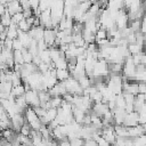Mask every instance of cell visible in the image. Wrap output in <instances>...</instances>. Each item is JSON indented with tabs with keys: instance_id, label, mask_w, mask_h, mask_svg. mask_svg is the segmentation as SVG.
<instances>
[{
	"instance_id": "obj_43",
	"label": "cell",
	"mask_w": 146,
	"mask_h": 146,
	"mask_svg": "<svg viewBox=\"0 0 146 146\" xmlns=\"http://www.w3.org/2000/svg\"><path fill=\"white\" fill-rule=\"evenodd\" d=\"M5 115H6V112H5V111H3V108L0 106V120H1V119H2Z\"/></svg>"
},
{
	"instance_id": "obj_14",
	"label": "cell",
	"mask_w": 146,
	"mask_h": 146,
	"mask_svg": "<svg viewBox=\"0 0 146 146\" xmlns=\"http://www.w3.org/2000/svg\"><path fill=\"white\" fill-rule=\"evenodd\" d=\"M72 115H73V120L76 122V123H79V124H81L82 125V122H83V117H84V115H86V113L84 112H82L81 110H78L76 107H72Z\"/></svg>"
},
{
	"instance_id": "obj_33",
	"label": "cell",
	"mask_w": 146,
	"mask_h": 146,
	"mask_svg": "<svg viewBox=\"0 0 146 146\" xmlns=\"http://www.w3.org/2000/svg\"><path fill=\"white\" fill-rule=\"evenodd\" d=\"M30 132H31V128L29 127L27 123H24V124L22 125L21 130H19V135L25 136V137H29V136H30Z\"/></svg>"
},
{
	"instance_id": "obj_13",
	"label": "cell",
	"mask_w": 146,
	"mask_h": 146,
	"mask_svg": "<svg viewBox=\"0 0 146 146\" xmlns=\"http://www.w3.org/2000/svg\"><path fill=\"white\" fill-rule=\"evenodd\" d=\"M17 30H18V29H17ZM17 39L21 41V43L23 44V47H24L25 49L29 48L30 42H31V40H32V38L29 35V33L22 32V31H19V30H18V36H17Z\"/></svg>"
},
{
	"instance_id": "obj_36",
	"label": "cell",
	"mask_w": 146,
	"mask_h": 146,
	"mask_svg": "<svg viewBox=\"0 0 146 146\" xmlns=\"http://www.w3.org/2000/svg\"><path fill=\"white\" fill-rule=\"evenodd\" d=\"M71 146H83V139L81 138H72L68 140Z\"/></svg>"
},
{
	"instance_id": "obj_30",
	"label": "cell",
	"mask_w": 146,
	"mask_h": 146,
	"mask_svg": "<svg viewBox=\"0 0 146 146\" xmlns=\"http://www.w3.org/2000/svg\"><path fill=\"white\" fill-rule=\"evenodd\" d=\"M17 29H18L19 31H22V32H25V33H27V32L30 31L31 26L27 24V22H26L25 19H23L22 22H19V23L17 24Z\"/></svg>"
},
{
	"instance_id": "obj_16",
	"label": "cell",
	"mask_w": 146,
	"mask_h": 146,
	"mask_svg": "<svg viewBox=\"0 0 146 146\" xmlns=\"http://www.w3.org/2000/svg\"><path fill=\"white\" fill-rule=\"evenodd\" d=\"M18 36V30H17V25L15 24H10L9 27H7V38H9L10 40H15Z\"/></svg>"
},
{
	"instance_id": "obj_24",
	"label": "cell",
	"mask_w": 146,
	"mask_h": 146,
	"mask_svg": "<svg viewBox=\"0 0 146 146\" xmlns=\"http://www.w3.org/2000/svg\"><path fill=\"white\" fill-rule=\"evenodd\" d=\"M125 105H127V104H125V100H124V98H123L122 94L116 95V97H115V108L124 110Z\"/></svg>"
},
{
	"instance_id": "obj_11",
	"label": "cell",
	"mask_w": 146,
	"mask_h": 146,
	"mask_svg": "<svg viewBox=\"0 0 146 146\" xmlns=\"http://www.w3.org/2000/svg\"><path fill=\"white\" fill-rule=\"evenodd\" d=\"M92 113L94 114H96L97 116H99V117H102L107 111H110V108H108V106H107V104H104V103H98V104H94L92 105Z\"/></svg>"
},
{
	"instance_id": "obj_31",
	"label": "cell",
	"mask_w": 146,
	"mask_h": 146,
	"mask_svg": "<svg viewBox=\"0 0 146 146\" xmlns=\"http://www.w3.org/2000/svg\"><path fill=\"white\" fill-rule=\"evenodd\" d=\"M51 7V1H48V0H43V1H40L39 2V10L42 13V11H46L48 9H50Z\"/></svg>"
},
{
	"instance_id": "obj_39",
	"label": "cell",
	"mask_w": 146,
	"mask_h": 146,
	"mask_svg": "<svg viewBox=\"0 0 146 146\" xmlns=\"http://www.w3.org/2000/svg\"><path fill=\"white\" fill-rule=\"evenodd\" d=\"M138 124L141 127L144 124H146V115L145 114H138Z\"/></svg>"
},
{
	"instance_id": "obj_23",
	"label": "cell",
	"mask_w": 146,
	"mask_h": 146,
	"mask_svg": "<svg viewBox=\"0 0 146 146\" xmlns=\"http://www.w3.org/2000/svg\"><path fill=\"white\" fill-rule=\"evenodd\" d=\"M95 39H96V41H95V42H97V41H99V40H103V39H108L107 31H106L105 29H103V27L98 29V30H97V32L95 33Z\"/></svg>"
},
{
	"instance_id": "obj_46",
	"label": "cell",
	"mask_w": 146,
	"mask_h": 146,
	"mask_svg": "<svg viewBox=\"0 0 146 146\" xmlns=\"http://www.w3.org/2000/svg\"><path fill=\"white\" fill-rule=\"evenodd\" d=\"M0 23H1V16H0Z\"/></svg>"
},
{
	"instance_id": "obj_32",
	"label": "cell",
	"mask_w": 146,
	"mask_h": 146,
	"mask_svg": "<svg viewBox=\"0 0 146 146\" xmlns=\"http://www.w3.org/2000/svg\"><path fill=\"white\" fill-rule=\"evenodd\" d=\"M122 96L125 100V104H133L135 103V99H136V96L131 95V94H128V92H122Z\"/></svg>"
},
{
	"instance_id": "obj_17",
	"label": "cell",
	"mask_w": 146,
	"mask_h": 146,
	"mask_svg": "<svg viewBox=\"0 0 146 146\" xmlns=\"http://www.w3.org/2000/svg\"><path fill=\"white\" fill-rule=\"evenodd\" d=\"M56 70H67V60L65 58V56L59 57L58 59H56L55 62H52Z\"/></svg>"
},
{
	"instance_id": "obj_18",
	"label": "cell",
	"mask_w": 146,
	"mask_h": 146,
	"mask_svg": "<svg viewBox=\"0 0 146 146\" xmlns=\"http://www.w3.org/2000/svg\"><path fill=\"white\" fill-rule=\"evenodd\" d=\"M71 76L68 70H56V79L58 82H63Z\"/></svg>"
},
{
	"instance_id": "obj_38",
	"label": "cell",
	"mask_w": 146,
	"mask_h": 146,
	"mask_svg": "<svg viewBox=\"0 0 146 146\" xmlns=\"http://www.w3.org/2000/svg\"><path fill=\"white\" fill-rule=\"evenodd\" d=\"M3 48H6L8 50H13V40H10L9 38H7L3 41Z\"/></svg>"
},
{
	"instance_id": "obj_12",
	"label": "cell",
	"mask_w": 146,
	"mask_h": 146,
	"mask_svg": "<svg viewBox=\"0 0 146 146\" xmlns=\"http://www.w3.org/2000/svg\"><path fill=\"white\" fill-rule=\"evenodd\" d=\"M145 131H144V128L141 125H136V127H131V128H128V136L129 138L133 139V138H137L141 135H144Z\"/></svg>"
},
{
	"instance_id": "obj_19",
	"label": "cell",
	"mask_w": 146,
	"mask_h": 146,
	"mask_svg": "<svg viewBox=\"0 0 146 146\" xmlns=\"http://www.w3.org/2000/svg\"><path fill=\"white\" fill-rule=\"evenodd\" d=\"M38 55H39V57H40V59H41L42 63H44V64H47V65H50V64L52 63V62H51V58H50L49 49H46V50H43V51H39Z\"/></svg>"
},
{
	"instance_id": "obj_15",
	"label": "cell",
	"mask_w": 146,
	"mask_h": 146,
	"mask_svg": "<svg viewBox=\"0 0 146 146\" xmlns=\"http://www.w3.org/2000/svg\"><path fill=\"white\" fill-rule=\"evenodd\" d=\"M114 132L116 135V138H129L128 136V128H125L124 125H114Z\"/></svg>"
},
{
	"instance_id": "obj_2",
	"label": "cell",
	"mask_w": 146,
	"mask_h": 146,
	"mask_svg": "<svg viewBox=\"0 0 146 146\" xmlns=\"http://www.w3.org/2000/svg\"><path fill=\"white\" fill-rule=\"evenodd\" d=\"M62 83H63V86L65 87L66 92L70 94V95H73V96H74V95L81 96V95L83 94V89L80 87L78 80H75V79L72 78V76H70L67 80L63 81Z\"/></svg>"
},
{
	"instance_id": "obj_7",
	"label": "cell",
	"mask_w": 146,
	"mask_h": 146,
	"mask_svg": "<svg viewBox=\"0 0 146 146\" xmlns=\"http://www.w3.org/2000/svg\"><path fill=\"white\" fill-rule=\"evenodd\" d=\"M10 122H11V129L14 131L19 132L22 125L25 123V117L23 114H15L13 117H10Z\"/></svg>"
},
{
	"instance_id": "obj_21",
	"label": "cell",
	"mask_w": 146,
	"mask_h": 146,
	"mask_svg": "<svg viewBox=\"0 0 146 146\" xmlns=\"http://www.w3.org/2000/svg\"><path fill=\"white\" fill-rule=\"evenodd\" d=\"M38 95H39L40 106L43 105V104H46V103H48V102L51 99V96H50V94H49L48 91H39Z\"/></svg>"
},
{
	"instance_id": "obj_29",
	"label": "cell",
	"mask_w": 146,
	"mask_h": 146,
	"mask_svg": "<svg viewBox=\"0 0 146 146\" xmlns=\"http://www.w3.org/2000/svg\"><path fill=\"white\" fill-rule=\"evenodd\" d=\"M91 1H82V2H79V5H78V8L84 14V13H87L88 10H89V8H90V6H91Z\"/></svg>"
},
{
	"instance_id": "obj_6",
	"label": "cell",
	"mask_w": 146,
	"mask_h": 146,
	"mask_svg": "<svg viewBox=\"0 0 146 146\" xmlns=\"http://www.w3.org/2000/svg\"><path fill=\"white\" fill-rule=\"evenodd\" d=\"M122 125H124L125 128H131V127L138 125V113L137 112L127 113Z\"/></svg>"
},
{
	"instance_id": "obj_10",
	"label": "cell",
	"mask_w": 146,
	"mask_h": 146,
	"mask_svg": "<svg viewBox=\"0 0 146 146\" xmlns=\"http://www.w3.org/2000/svg\"><path fill=\"white\" fill-rule=\"evenodd\" d=\"M43 32H44V29L42 26H38V27H31L27 33L33 40L39 41L43 39Z\"/></svg>"
},
{
	"instance_id": "obj_9",
	"label": "cell",
	"mask_w": 146,
	"mask_h": 146,
	"mask_svg": "<svg viewBox=\"0 0 146 146\" xmlns=\"http://www.w3.org/2000/svg\"><path fill=\"white\" fill-rule=\"evenodd\" d=\"M6 11H7L10 16H14V15L17 14V13H22L23 9H22V7H21L19 1H9V2H7Z\"/></svg>"
},
{
	"instance_id": "obj_3",
	"label": "cell",
	"mask_w": 146,
	"mask_h": 146,
	"mask_svg": "<svg viewBox=\"0 0 146 146\" xmlns=\"http://www.w3.org/2000/svg\"><path fill=\"white\" fill-rule=\"evenodd\" d=\"M24 97H25V100H26V104L29 107H32V108H35V107H39L40 106V100H39V95H38V91L35 90H29L24 94Z\"/></svg>"
},
{
	"instance_id": "obj_40",
	"label": "cell",
	"mask_w": 146,
	"mask_h": 146,
	"mask_svg": "<svg viewBox=\"0 0 146 146\" xmlns=\"http://www.w3.org/2000/svg\"><path fill=\"white\" fill-rule=\"evenodd\" d=\"M39 2H40V1H38V0H30L29 3H30L31 9H32V10L38 9V8H39Z\"/></svg>"
},
{
	"instance_id": "obj_37",
	"label": "cell",
	"mask_w": 146,
	"mask_h": 146,
	"mask_svg": "<svg viewBox=\"0 0 146 146\" xmlns=\"http://www.w3.org/2000/svg\"><path fill=\"white\" fill-rule=\"evenodd\" d=\"M138 94L146 95V83L145 82H138Z\"/></svg>"
},
{
	"instance_id": "obj_26",
	"label": "cell",
	"mask_w": 146,
	"mask_h": 146,
	"mask_svg": "<svg viewBox=\"0 0 146 146\" xmlns=\"http://www.w3.org/2000/svg\"><path fill=\"white\" fill-rule=\"evenodd\" d=\"M1 25H3L6 29L7 27H9V25L11 24V16L6 11L2 16H1V23H0Z\"/></svg>"
},
{
	"instance_id": "obj_22",
	"label": "cell",
	"mask_w": 146,
	"mask_h": 146,
	"mask_svg": "<svg viewBox=\"0 0 146 146\" xmlns=\"http://www.w3.org/2000/svg\"><path fill=\"white\" fill-rule=\"evenodd\" d=\"M25 94V89H24V86L23 83L19 84V86H16V87H13L11 89V95L16 98V97H19V96H23Z\"/></svg>"
},
{
	"instance_id": "obj_28",
	"label": "cell",
	"mask_w": 146,
	"mask_h": 146,
	"mask_svg": "<svg viewBox=\"0 0 146 146\" xmlns=\"http://www.w3.org/2000/svg\"><path fill=\"white\" fill-rule=\"evenodd\" d=\"M22 56H23L24 64H30V63H32L33 56L29 52V50H27V49H25V48H23V49H22Z\"/></svg>"
},
{
	"instance_id": "obj_42",
	"label": "cell",
	"mask_w": 146,
	"mask_h": 146,
	"mask_svg": "<svg viewBox=\"0 0 146 146\" xmlns=\"http://www.w3.org/2000/svg\"><path fill=\"white\" fill-rule=\"evenodd\" d=\"M57 146H71V144H70V141L67 139H64L62 141H58L57 143Z\"/></svg>"
},
{
	"instance_id": "obj_8",
	"label": "cell",
	"mask_w": 146,
	"mask_h": 146,
	"mask_svg": "<svg viewBox=\"0 0 146 146\" xmlns=\"http://www.w3.org/2000/svg\"><path fill=\"white\" fill-rule=\"evenodd\" d=\"M48 92L50 94L51 97H63L64 95L67 94V92H66V89H65V87L63 86L62 82L56 83V84H55Z\"/></svg>"
},
{
	"instance_id": "obj_5",
	"label": "cell",
	"mask_w": 146,
	"mask_h": 146,
	"mask_svg": "<svg viewBox=\"0 0 146 146\" xmlns=\"http://www.w3.org/2000/svg\"><path fill=\"white\" fill-rule=\"evenodd\" d=\"M100 136H102V137H103L110 145L115 144L116 135H115V132H114V128H113V125H111V127H104V128L102 129Z\"/></svg>"
},
{
	"instance_id": "obj_4",
	"label": "cell",
	"mask_w": 146,
	"mask_h": 146,
	"mask_svg": "<svg viewBox=\"0 0 146 146\" xmlns=\"http://www.w3.org/2000/svg\"><path fill=\"white\" fill-rule=\"evenodd\" d=\"M58 29H44L43 32V41L48 48H52L56 40V33Z\"/></svg>"
},
{
	"instance_id": "obj_44",
	"label": "cell",
	"mask_w": 146,
	"mask_h": 146,
	"mask_svg": "<svg viewBox=\"0 0 146 146\" xmlns=\"http://www.w3.org/2000/svg\"><path fill=\"white\" fill-rule=\"evenodd\" d=\"M110 146H116V145H115V144H112V145H110Z\"/></svg>"
},
{
	"instance_id": "obj_20",
	"label": "cell",
	"mask_w": 146,
	"mask_h": 146,
	"mask_svg": "<svg viewBox=\"0 0 146 146\" xmlns=\"http://www.w3.org/2000/svg\"><path fill=\"white\" fill-rule=\"evenodd\" d=\"M78 82H79L80 87H81L83 90L92 86V83H91V81H90V78H89L88 75H83V76H81V78L78 80Z\"/></svg>"
},
{
	"instance_id": "obj_34",
	"label": "cell",
	"mask_w": 146,
	"mask_h": 146,
	"mask_svg": "<svg viewBox=\"0 0 146 146\" xmlns=\"http://www.w3.org/2000/svg\"><path fill=\"white\" fill-rule=\"evenodd\" d=\"M24 19V16H23V13H17V14H15L14 16H11V23L13 24H15V25H17L19 22H22Z\"/></svg>"
},
{
	"instance_id": "obj_41",
	"label": "cell",
	"mask_w": 146,
	"mask_h": 146,
	"mask_svg": "<svg viewBox=\"0 0 146 146\" xmlns=\"http://www.w3.org/2000/svg\"><path fill=\"white\" fill-rule=\"evenodd\" d=\"M83 146H98V145H97V143L91 138V139L83 140Z\"/></svg>"
},
{
	"instance_id": "obj_35",
	"label": "cell",
	"mask_w": 146,
	"mask_h": 146,
	"mask_svg": "<svg viewBox=\"0 0 146 146\" xmlns=\"http://www.w3.org/2000/svg\"><path fill=\"white\" fill-rule=\"evenodd\" d=\"M23 48H24V47H23V44L21 43V41H19L18 39L13 40V51H15V50L22 51V49H23Z\"/></svg>"
},
{
	"instance_id": "obj_25",
	"label": "cell",
	"mask_w": 146,
	"mask_h": 146,
	"mask_svg": "<svg viewBox=\"0 0 146 146\" xmlns=\"http://www.w3.org/2000/svg\"><path fill=\"white\" fill-rule=\"evenodd\" d=\"M49 103H50L51 108H59L63 103V97H51Z\"/></svg>"
},
{
	"instance_id": "obj_1",
	"label": "cell",
	"mask_w": 146,
	"mask_h": 146,
	"mask_svg": "<svg viewBox=\"0 0 146 146\" xmlns=\"http://www.w3.org/2000/svg\"><path fill=\"white\" fill-rule=\"evenodd\" d=\"M24 117H25V123H27L32 130L39 131L40 128L42 127V123H41L39 116L35 114V112L32 107H27L24 111Z\"/></svg>"
},
{
	"instance_id": "obj_27",
	"label": "cell",
	"mask_w": 146,
	"mask_h": 146,
	"mask_svg": "<svg viewBox=\"0 0 146 146\" xmlns=\"http://www.w3.org/2000/svg\"><path fill=\"white\" fill-rule=\"evenodd\" d=\"M13 58H14L15 64H18V65H23V64H24L23 56H22V51H18V50L13 51Z\"/></svg>"
},
{
	"instance_id": "obj_45",
	"label": "cell",
	"mask_w": 146,
	"mask_h": 146,
	"mask_svg": "<svg viewBox=\"0 0 146 146\" xmlns=\"http://www.w3.org/2000/svg\"><path fill=\"white\" fill-rule=\"evenodd\" d=\"M1 100H2V99H1V97H0V106H1Z\"/></svg>"
}]
</instances>
